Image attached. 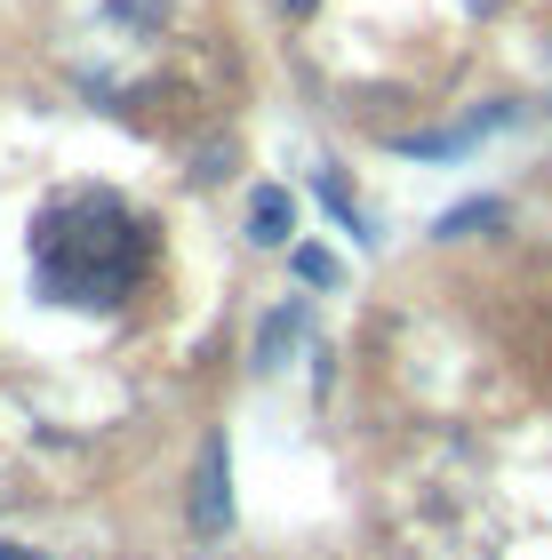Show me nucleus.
<instances>
[{
  "label": "nucleus",
  "mask_w": 552,
  "mask_h": 560,
  "mask_svg": "<svg viewBox=\"0 0 552 560\" xmlns=\"http://www.w3.org/2000/svg\"><path fill=\"white\" fill-rule=\"evenodd\" d=\"M144 272V233L120 200H64L33 224V280L57 304H113Z\"/></svg>",
  "instance_id": "obj_1"
},
{
  "label": "nucleus",
  "mask_w": 552,
  "mask_h": 560,
  "mask_svg": "<svg viewBox=\"0 0 552 560\" xmlns=\"http://www.w3.org/2000/svg\"><path fill=\"white\" fill-rule=\"evenodd\" d=\"M192 521L209 528V537H216L224 521H233V472H224V441H209V456H200V497H192Z\"/></svg>",
  "instance_id": "obj_2"
},
{
  "label": "nucleus",
  "mask_w": 552,
  "mask_h": 560,
  "mask_svg": "<svg viewBox=\"0 0 552 560\" xmlns=\"http://www.w3.org/2000/svg\"><path fill=\"white\" fill-rule=\"evenodd\" d=\"M289 233H296V200L281 185H265L257 200H248V241L257 248H289Z\"/></svg>",
  "instance_id": "obj_3"
},
{
  "label": "nucleus",
  "mask_w": 552,
  "mask_h": 560,
  "mask_svg": "<svg viewBox=\"0 0 552 560\" xmlns=\"http://www.w3.org/2000/svg\"><path fill=\"white\" fill-rule=\"evenodd\" d=\"M296 272H305L313 289H329V280H337V257H329V248H296Z\"/></svg>",
  "instance_id": "obj_4"
},
{
  "label": "nucleus",
  "mask_w": 552,
  "mask_h": 560,
  "mask_svg": "<svg viewBox=\"0 0 552 560\" xmlns=\"http://www.w3.org/2000/svg\"><path fill=\"white\" fill-rule=\"evenodd\" d=\"M0 560H33V552H24V545H0Z\"/></svg>",
  "instance_id": "obj_5"
},
{
  "label": "nucleus",
  "mask_w": 552,
  "mask_h": 560,
  "mask_svg": "<svg viewBox=\"0 0 552 560\" xmlns=\"http://www.w3.org/2000/svg\"><path fill=\"white\" fill-rule=\"evenodd\" d=\"M289 9H296V16H313V0H289Z\"/></svg>",
  "instance_id": "obj_6"
}]
</instances>
